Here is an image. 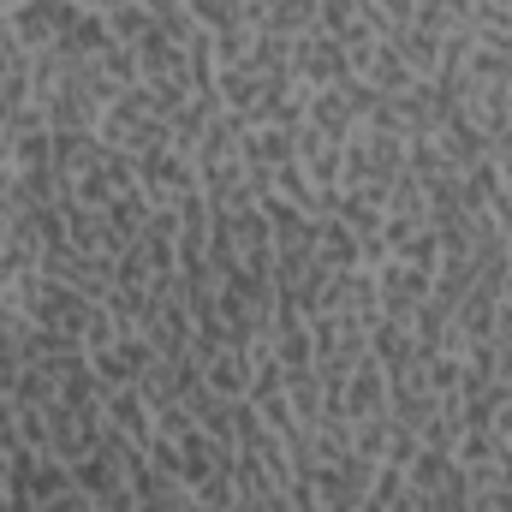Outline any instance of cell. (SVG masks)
Listing matches in <instances>:
<instances>
[{
	"label": "cell",
	"instance_id": "6da1fadb",
	"mask_svg": "<svg viewBox=\"0 0 512 512\" xmlns=\"http://www.w3.org/2000/svg\"><path fill=\"white\" fill-rule=\"evenodd\" d=\"M405 173V137L399 131H382V126H358L346 137V185L340 191H364L387 203L393 179Z\"/></svg>",
	"mask_w": 512,
	"mask_h": 512
},
{
	"label": "cell",
	"instance_id": "7a4b0ae2",
	"mask_svg": "<svg viewBox=\"0 0 512 512\" xmlns=\"http://www.w3.org/2000/svg\"><path fill=\"white\" fill-rule=\"evenodd\" d=\"M96 137H102L108 149H120V155H143V149L167 143V108L137 84V90H126V96L108 102V114H102Z\"/></svg>",
	"mask_w": 512,
	"mask_h": 512
},
{
	"label": "cell",
	"instance_id": "3957f363",
	"mask_svg": "<svg viewBox=\"0 0 512 512\" xmlns=\"http://www.w3.org/2000/svg\"><path fill=\"white\" fill-rule=\"evenodd\" d=\"M131 161H137V185H143V197H149L155 209H179V203H191V197L203 191L197 161H191L185 149H173V143H155V149H143V155H131Z\"/></svg>",
	"mask_w": 512,
	"mask_h": 512
},
{
	"label": "cell",
	"instance_id": "277c9868",
	"mask_svg": "<svg viewBox=\"0 0 512 512\" xmlns=\"http://www.w3.org/2000/svg\"><path fill=\"white\" fill-rule=\"evenodd\" d=\"M90 310H96V298H84L78 286H66V280H48V274H36V286H30V304H24V316H30L36 328H48V334H66V340H78V346H84V322H90Z\"/></svg>",
	"mask_w": 512,
	"mask_h": 512
},
{
	"label": "cell",
	"instance_id": "5b68a950",
	"mask_svg": "<svg viewBox=\"0 0 512 512\" xmlns=\"http://www.w3.org/2000/svg\"><path fill=\"white\" fill-rule=\"evenodd\" d=\"M370 280H376V304H382V322H405V328H411L417 304L435 292V280H429L423 268H411L405 256H382V262L370 268Z\"/></svg>",
	"mask_w": 512,
	"mask_h": 512
},
{
	"label": "cell",
	"instance_id": "8992f818",
	"mask_svg": "<svg viewBox=\"0 0 512 512\" xmlns=\"http://www.w3.org/2000/svg\"><path fill=\"white\" fill-rule=\"evenodd\" d=\"M72 12H78V0H18V6L6 12V30H12V42H18V54H48V48L66 36Z\"/></svg>",
	"mask_w": 512,
	"mask_h": 512
},
{
	"label": "cell",
	"instance_id": "52a82bcc",
	"mask_svg": "<svg viewBox=\"0 0 512 512\" xmlns=\"http://www.w3.org/2000/svg\"><path fill=\"white\" fill-rule=\"evenodd\" d=\"M292 78L304 90H340L352 78V60H346V42H334L328 30H310L292 42Z\"/></svg>",
	"mask_w": 512,
	"mask_h": 512
},
{
	"label": "cell",
	"instance_id": "ba28073f",
	"mask_svg": "<svg viewBox=\"0 0 512 512\" xmlns=\"http://www.w3.org/2000/svg\"><path fill=\"white\" fill-rule=\"evenodd\" d=\"M90 358V370H96V382L102 387H137L149 370H155V346L143 340V334H120L114 346H102V352H84Z\"/></svg>",
	"mask_w": 512,
	"mask_h": 512
},
{
	"label": "cell",
	"instance_id": "9c48e42d",
	"mask_svg": "<svg viewBox=\"0 0 512 512\" xmlns=\"http://www.w3.org/2000/svg\"><path fill=\"white\" fill-rule=\"evenodd\" d=\"M298 167H304V179L334 203V191L346 185V143H334V137H322V131H298Z\"/></svg>",
	"mask_w": 512,
	"mask_h": 512
},
{
	"label": "cell",
	"instance_id": "30bf717a",
	"mask_svg": "<svg viewBox=\"0 0 512 512\" xmlns=\"http://www.w3.org/2000/svg\"><path fill=\"white\" fill-rule=\"evenodd\" d=\"M251 376H256V358L245 346H221V352L203 358V387H209L215 399H227V405L251 399Z\"/></svg>",
	"mask_w": 512,
	"mask_h": 512
},
{
	"label": "cell",
	"instance_id": "8fae6325",
	"mask_svg": "<svg viewBox=\"0 0 512 512\" xmlns=\"http://www.w3.org/2000/svg\"><path fill=\"white\" fill-rule=\"evenodd\" d=\"M108 429H120L131 447H149L155 441V399L137 387H108Z\"/></svg>",
	"mask_w": 512,
	"mask_h": 512
},
{
	"label": "cell",
	"instance_id": "7c38bea8",
	"mask_svg": "<svg viewBox=\"0 0 512 512\" xmlns=\"http://www.w3.org/2000/svg\"><path fill=\"white\" fill-rule=\"evenodd\" d=\"M340 405H346V423H364V417H382V411H387V376H382V364H376V358H364V364L346 376Z\"/></svg>",
	"mask_w": 512,
	"mask_h": 512
},
{
	"label": "cell",
	"instance_id": "4fadbf2b",
	"mask_svg": "<svg viewBox=\"0 0 512 512\" xmlns=\"http://www.w3.org/2000/svg\"><path fill=\"white\" fill-rule=\"evenodd\" d=\"M262 215H268L274 251H304L310 233H316V215H304L298 203H286V197H274V191H262Z\"/></svg>",
	"mask_w": 512,
	"mask_h": 512
},
{
	"label": "cell",
	"instance_id": "5bb4252c",
	"mask_svg": "<svg viewBox=\"0 0 512 512\" xmlns=\"http://www.w3.org/2000/svg\"><path fill=\"white\" fill-rule=\"evenodd\" d=\"M304 126H310V131H322V137H334V143H346V137H352V131L364 126V120H358V108L346 102V90H310Z\"/></svg>",
	"mask_w": 512,
	"mask_h": 512
},
{
	"label": "cell",
	"instance_id": "9a60e30c",
	"mask_svg": "<svg viewBox=\"0 0 512 512\" xmlns=\"http://www.w3.org/2000/svg\"><path fill=\"white\" fill-rule=\"evenodd\" d=\"M370 358L382 364V376H405V370H417V340H411V328L405 322H376L370 328Z\"/></svg>",
	"mask_w": 512,
	"mask_h": 512
},
{
	"label": "cell",
	"instance_id": "2e32d148",
	"mask_svg": "<svg viewBox=\"0 0 512 512\" xmlns=\"http://www.w3.org/2000/svg\"><path fill=\"white\" fill-rule=\"evenodd\" d=\"M310 251H316V262H322L328 274H352V268H358V239H352V227H340L334 215H316Z\"/></svg>",
	"mask_w": 512,
	"mask_h": 512
},
{
	"label": "cell",
	"instance_id": "e0dca14e",
	"mask_svg": "<svg viewBox=\"0 0 512 512\" xmlns=\"http://www.w3.org/2000/svg\"><path fill=\"white\" fill-rule=\"evenodd\" d=\"M185 501H191V489L179 477H161L155 465L131 483V507L137 512H185Z\"/></svg>",
	"mask_w": 512,
	"mask_h": 512
},
{
	"label": "cell",
	"instance_id": "ac0fdd59",
	"mask_svg": "<svg viewBox=\"0 0 512 512\" xmlns=\"http://www.w3.org/2000/svg\"><path fill=\"white\" fill-rule=\"evenodd\" d=\"M316 18H322V0H274L256 30H268V36H280V42H298V36L316 30Z\"/></svg>",
	"mask_w": 512,
	"mask_h": 512
},
{
	"label": "cell",
	"instance_id": "d6986e66",
	"mask_svg": "<svg viewBox=\"0 0 512 512\" xmlns=\"http://www.w3.org/2000/svg\"><path fill=\"white\" fill-rule=\"evenodd\" d=\"M102 149H108V143H102L96 131H54V167H60L66 179H78L84 167H96Z\"/></svg>",
	"mask_w": 512,
	"mask_h": 512
},
{
	"label": "cell",
	"instance_id": "ffe728a7",
	"mask_svg": "<svg viewBox=\"0 0 512 512\" xmlns=\"http://www.w3.org/2000/svg\"><path fill=\"white\" fill-rule=\"evenodd\" d=\"M102 18H108V36H114L120 48H137V42H143V36L155 30V12H149L143 0H114V6L102 12Z\"/></svg>",
	"mask_w": 512,
	"mask_h": 512
},
{
	"label": "cell",
	"instance_id": "44dd1931",
	"mask_svg": "<svg viewBox=\"0 0 512 512\" xmlns=\"http://www.w3.org/2000/svg\"><path fill=\"white\" fill-rule=\"evenodd\" d=\"M447 471H453V453H447V447H417V453H411V465H405V483H411L417 495H429Z\"/></svg>",
	"mask_w": 512,
	"mask_h": 512
},
{
	"label": "cell",
	"instance_id": "7402d4cb",
	"mask_svg": "<svg viewBox=\"0 0 512 512\" xmlns=\"http://www.w3.org/2000/svg\"><path fill=\"white\" fill-rule=\"evenodd\" d=\"M42 512H96V495H84V489L72 483L66 495H54V501H48V507H42Z\"/></svg>",
	"mask_w": 512,
	"mask_h": 512
},
{
	"label": "cell",
	"instance_id": "603a6c76",
	"mask_svg": "<svg viewBox=\"0 0 512 512\" xmlns=\"http://www.w3.org/2000/svg\"><path fill=\"white\" fill-rule=\"evenodd\" d=\"M370 6H376V12H382V18H387V30H393V24H411V18H417V6H423V0H370Z\"/></svg>",
	"mask_w": 512,
	"mask_h": 512
},
{
	"label": "cell",
	"instance_id": "cb8c5ba5",
	"mask_svg": "<svg viewBox=\"0 0 512 512\" xmlns=\"http://www.w3.org/2000/svg\"><path fill=\"white\" fill-rule=\"evenodd\" d=\"M489 489H512V447H495V465H489Z\"/></svg>",
	"mask_w": 512,
	"mask_h": 512
},
{
	"label": "cell",
	"instance_id": "d4e9b609",
	"mask_svg": "<svg viewBox=\"0 0 512 512\" xmlns=\"http://www.w3.org/2000/svg\"><path fill=\"white\" fill-rule=\"evenodd\" d=\"M495 441H507L512 447V393L501 399V411H495Z\"/></svg>",
	"mask_w": 512,
	"mask_h": 512
},
{
	"label": "cell",
	"instance_id": "484cf974",
	"mask_svg": "<svg viewBox=\"0 0 512 512\" xmlns=\"http://www.w3.org/2000/svg\"><path fill=\"white\" fill-rule=\"evenodd\" d=\"M495 382L512 393V352H501V346H495Z\"/></svg>",
	"mask_w": 512,
	"mask_h": 512
},
{
	"label": "cell",
	"instance_id": "4316f807",
	"mask_svg": "<svg viewBox=\"0 0 512 512\" xmlns=\"http://www.w3.org/2000/svg\"><path fill=\"white\" fill-rule=\"evenodd\" d=\"M501 179H507V191H512V149L501 155Z\"/></svg>",
	"mask_w": 512,
	"mask_h": 512
},
{
	"label": "cell",
	"instance_id": "83f0119b",
	"mask_svg": "<svg viewBox=\"0 0 512 512\" xmlns=\"http://www.w3.org/2000/svg\"><path fill=\"white\" fill-rule=\"evenodd\" d=\"M0 495H6V447H0Z\"/></svg>",
	"mask_w": 512,
	"mask_h": 512
},
{
	"label": "cell",
	"instance_id": "f1b7e54d",
	"mask_svg": "<svg viewBox=\"0 0 512 512\" xmlns=\"http://www.w3.org/2000/svg\"><path fill=\"white\" fill-rule=\"evenodd\" d=\"M12 6H18V0H0V18H6V12H12Z\"/></svg>",
	"mask_w": 512,
	"mask_h": 512
},
{
	"label": "cell",
	"instance_id": "f546056e",
	"mask_svg": "<svg viewBox=\"0 0 512 512\" xmlns=\"http://www.w3.org/2000/svg\"><path fill=\"white\" fill-rule=\"evenodd\" d=\"M0 512H18V507H12V501H6V495H0Z\"/></svg>",
	"mask_w": 512,
	"mask_h": 512
}]
</instances>
